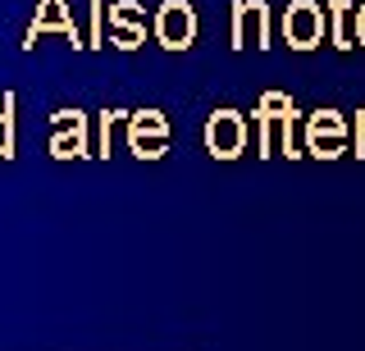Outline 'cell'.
<instances>
[{"label": "cell", "mask_w": 365, "mask_h": 351, "mask_svg": "<svg viewBox=\"0 0 365 351\" xmlns=\"http://www.w3.org/2000/svg\"><path fill=\"white\" fill-rule=\"evenodd\" d=\"M319 32H324V19H319V9L311 5V0H297V5L288 9V37H292V46H315L319 41Z\"/></svg>", "instance_id": "cell-1"}]
</instances>
